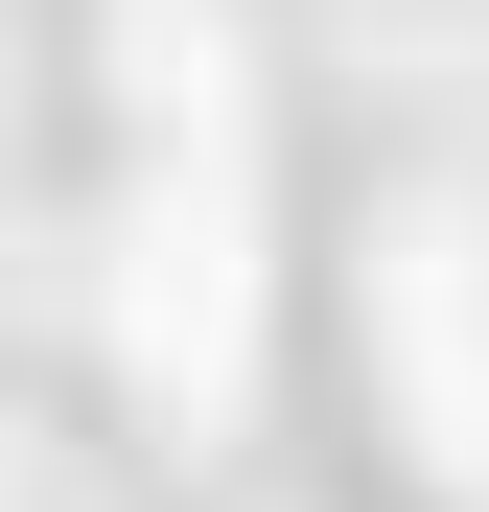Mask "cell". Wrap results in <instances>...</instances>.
Returning <instances> with one entry per match:
<instances>
[{
    "label": "cell",
    "mask_w": 489,
    "mask_h": 512,
    "mask_svg": "<svg viewBox=\"0 0 489 512\" xmlns=\"http://www.w3.org/2000/svg\"><path fill=\"white\" fill-rule=\"evenodd\" d=\"M117 303H140V373L210 419L233 350H257V210H233V140H163V163H140V280H117Z\"/></svg>",
    "instance_id": "cell-1"
},
{
    "label": "cell",
    "mask_w": 489,
    "mask_h": 512,
    "mask_svg": "<svg viewBox=\"0 0 489 512\" xmlns=\"http://www.w3.org/2000/svg\"><path fill=\"white\" fill-rule=\"evenodd\" d=\"M373 350H396V396H420V466L489 489V233H466V210H396V256H373Z\"/></svg>",
    "instance_id": "cell-2"
}]
</instances>
